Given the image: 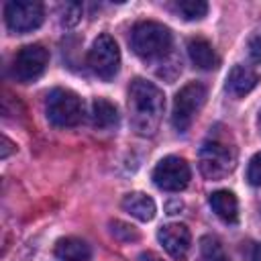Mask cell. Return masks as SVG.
Segmentation results:
<instances>
[{
  "mask_svg": "<svg viewBox=\"0 0 261 261\" xmlns=\"http://www.w3.org/2000/svg\"><path fill=\"white\" fill-rule=\"evenodd\" d=\"M165 110L163 92L143 77H135L128 88V120L139 137H153L159 130Z\"/></svg>",
  "mask_w": 261,
  "mask_h": 261,
  "instance_id": "1",
  "label": "cell"
},
{
  "mask_svg": "<svg viewBox=\"0 0 261 261\" xmlns=\"http://www.w3.org/2000/svg\"><path fill=\"white\" fill-rule=\"evenodd\" d=\"M130 47L143 61L161 63L171 55L173 37L165 24L155 20H143L133 27Z\"/></svg>",
  "mask_w": 261,
  "mask_h": 261,
  "instance_id": "2",
  "label": "cell"
},
{
  "mask_svg": "<svg viewBox=\"0 0 261 261\" xmlns=\"http://www.w3.org/2000/svg\"><path fill=\"white\" fill-rule=\"evenodd\" d=\"M237 165V147L218 133L210 135L198 153V167L206 179H222L232 173Z\"/></svg>",
  "mask_w": 261,
  "mask_h": 261,
  "instance_id": "3",
  "label": "cell"
},
{
  "mask_svg": "<svg viewBox=\"0 0 261 261\" xmlns=\"http://www.w3.org/2000/svg\"><path fill=\"white\" fill-rule=\"evenodd\" d=\"M45 114L53 126L71 128V126L80 124L84 118V102L75 92H71L67 88H55L47 94Z\"/></svg>",
  "mask_w": 261,
  "mask_h": 261,
  "instance_id": "4",
  "label": "cell"
},
{
  "mask_svg": "<svg viewBox=\"0 0 261 261\" xmlns=\"http://www.w3.org/2000/svg\"><path fill=\"white\" fill-rule=\"evenodd\" d=\"M206 102V86L200 82L186 84L173 98L171 124L177 133H186Z\"/></svg>",
  "mask_w": 261,
  "mask_h": 261,
  "instance_id": "5",
  "label": "cell"
},
{
  "mask_svg": "<svg viewBox=\"0 0 261 261\" xmlns=\"http://www.w3.org/2000/svg\"><path fill=\"white\" fill-rule=\"evenodd\" d=\"M88 65L94 71V75H98L104 82H110L118 69H120V49L116 45V41L110 35H100L90 51H88Z\"/></svg>",
  "mask_w": 261,
  "mask_h": 261,
  "instance_id": "6",
  "label": "cell"
},
{
  "mask_svg": "<svg viewBox=\"0 0 261 261\" xmlns=\"http://www.w3.org/2000/svg\"><path fill=\"white\" fill-rule=\"evenodd\" d=\"M45 10L41 2L33 0H10L4 4V20L10 33H31L43 24Z\"/></svg>",
  "mask_w": 261,
  "mask_h": 261,
  "instance_id": "7",
  "label": "cell"
},
{
  "mask_svg": "<svg viewBox=\"0 0 261 261\" xmlns=\"http://www.w3.org/2000/svg\"><path fill=\"white\" fill-rule=\"evenodd\" d=\"M47 63H49V51L43 45H39V43L24 45L14 55L12 75L20 84H31L45 73Z\"/></svg>",
  "mask_w": 261,
  "mask_h": 261,
  "instance_id": "8",
  "label": "cell"
},
{
  "mask_svg": "<svg viewBox=\"0 0 261 261\" xmlns=\"http://www.w3.org/2000/svg\"><path fill=\"white\" fill-rule=\"evenodd\" d=\"M192 171L184 157L167 155L153 169V184L163 192H181L190 184Z\"/></svg>",
  "mask_w": 261,
  "mask_h": 261,
  "instance_id": "9",
  "label": "cell"
},
{
  "mask_svg": "<svg viewBox=\"0 0 261 261\" xmlns=\"http://www.w3.org/2000/svg\"><path fill=\"white\" fill-rule=\"evenodd\" d=\"M157 239L163 245V249L167 251L169 257L181 261L188 257L190 247H192V234L190 228L181 222H169L165 226H161L157 230Z\"/></svg>",
  "mask_w": 261,
  "mask_h": 261,
  "instance_id": "10",
  "label": "cell"
},
{
  "mask_svg": "<svg viewBox=\"0 0 261 261\" xmlns=\"http://www.w3.org/2000/svg\"><path fill=\"white\" fill-rule=\"evenodd\" d=\"M188 55H190L192 63L204 71H212L220 65V57L216 55L214 47L202 37H192L188 41Z\"/></svg>",
  "mask_w": 261,
  "mask_h": 261,
  "instance_id": "11",
  "label": "cell"
},
{
  "mask_svg": "<svg viewBox=\"0 0 261 261\" xmlns=\"http://www.w3.org/2000/svg\"><path fill=\"white\" fill-rule=\"evenodd\" d=\"M257 82H259V73H257L253 67L239 63V65H234V67L228 71L226 90H228L232 96L241 98V96L249 94V92L257 86Z\"/></svg>",
  "mask_w": 261,
  "mask_h": 261,
  "instance_id": "12",
  "label": "cell"
},
{
  "mask_svg": "<svg viewBox=\"0 0 261 261\" xmlns=\"http://www.w3.org/2000/svg\"><path fill=\"white\" fill-rule=\"evenodd\" d=\"M122 210L128 212L130 216H135L137 220L141 222H147V220H153L155 212H157V206L153 202L151 196L143 194V192H130L122 198Z\"/></svg>",
  "mask_w": 261,
  "mask_h": 261,
  "instance_id": "13",
  "label": "cell"
},
{
  "mask_svg": "<svg viewBox=\"0 0 261 261\" xmlns=\"http://www.w3.org/2000/svg\"><path fill=\"white\" fill-rule=\"evenodd\" d=\"M208 202H210V208L214 210V214L220 220H224L226 224L237 222V218H239V200H237V196L232 192L216 190V192L210 194Z\"/></svg>",
  "mask_w": 261,
  "mask_h": 261,
  "instance_id": "14",
  "label": "cell"
},
{
  "mask_svg": "<svg viewBox=\"0 0 261 261\" xmlns=\"http://www.w3.org/2000/svg\"><path fill=\"white\" fill-rule=\"evenodd\" d=\"M55 255L61 261H90L92 249H90V245L86 241H82L77 237H65V239L57 241Z\"/></svg>",
  "mask_w": 261,
  "mask_h": 261,
  "instance_id": "15",
  "label": "cell"
},
{
  "mask_svg": "<svg viewBox=\"0 0 261 261\" xmlns=\"http://www.w3.org/2000/svg\"><path fill=\"white\" fill-rule=\"evenodd\" d=\"M92 124L100 130L116 128L118 124V110L116 106L106 98H96L92 102Z\"/></svg>",
  "mask_w": 261,
  "mask_h": 261,
  "instance_id": "16",
  "label": "cell"
},
{
  "mask_svg": "<svg viewBox=\"0 0 261 261\" xmlns=\"http://www.w3.org/2000/svg\"><path fill=\"white\" fill-rule=\"evenodd\" d=\"M173 10L186 20H200L208 12V4L204 0H177Z\"/></svg>",
  "mask_w": 261,
  "mask_h": 261,
  "instance_id": "17",
  "label": "cell"
},
{
  "mask_svg": "<svg viewBox=\"0 0 261 261\" xmlns=\"http://www.w3.org/2000/svg\"><path fill=\"white\" fill-rule=\"evenodd\" d=\"M200 253H202L204 261H230L224 247L220 245V241L210 234L200 239Z\"/></svg>",
  "mask_w": 261,
  "mask_h": 261,
  "instance_id": "18",
  "label": "cell"
},
{
  "mask_svg": "<svg viewBox=\"0 0 261 261\" xmlns=\"http://www.w3.org/2000/svg\"><path fill=\"white\" fill-rule=\"evenodd\" d=\"M110 232L114 234V239L130 243V241H139V230L133 224H126L122 220H112L110 222Z\"/></svg>",
  "mask_w": 261,
  "mask_h": 261,
  "instance_id": "19",
  "label": "cell"
},
{
  "mask_svg": "<svg viewBox=\"0 0 261 261\" xmlns=\"http://www.w3.org/2000/svg\"><path fill=\"white\" fill-rule=\"evenodd\" d=\"M247 179L251 186H261V151L251 157L247 167Z\"/></svg>",
  "mask_w": 261,
  "mask_h": 261,
  "instance_id": "20",
  "label": "cell"
},
{
  "mask_svg": "<svg viewBox=\"0 0 261 261\" xmlns=\"http://www.w3.org/2000/svg\"><path fill=\"white\" fill-rule=\"evenodd\" d=\"M80 16H82V6L80 4H63L61 6V22L65 24V27H71V24H75L77 20H80Z\"/></svg>",
  "mask_w": 261,
  "mask_h": 261,
  "instance_id": "21",
  "label": "cell"
},
{
  "mask_svg": "<svg viewBox=\"0 0 261 261\" xmlns=\"http://www.w3.org/2000/svg\"><path fill=\"white\" fill-rule=\"evenodd\" d=\"M249 51H251V57H253L255 61H261V31L251 39V43H249Z\"/></svg>",
  "mask_w": 261,
  "mask_h": 261,
  "instance_id": "22",
  "label": "cell"
},
{
  "mask_svg": "<svg viewBox=\"0 0 261 261\" xmlns=\"http://www.w3.org/2000/svg\"><path fill=\"white\" fill-rule=\"evenodd\" d=\"M249 261H261V243H253L249 249Z\"/></svg>",
  "mask_w": 261,
  "mask_h": 261,
  "instance_id": "23",
  "label": "cell"
},
{
  "mask_svg": "<svg viewBox=\"0 0 261 261\" xmlns=\"http://www.w3.org/2000/svg\"><path fill=\"white\" fill-rule=\"evenodd\" d=\"M2 145H4V147H2L0 157H2V159H6V157L10 155V151H14V145H12V141H10V139H6V137L2 139Z\"/></svg>",
  "mask_w": 261,
  "mask_h": 261,
  "instance_id": "24",
  "label": "cell"
},
{
  "mask_svg": "<svg viewBox=\"0 0 261 261\" xmlns=\"http://www.w3.org/2000/svg\"><path fill=\"white\" fill-rule=\"evenodd\" d=\"M137 261H163L159 255H155L153 251H143L141 255H139V259Z\"/></svg>",
  "mask_w": 261,
  "mask_h": 261,
  "instance_id": "25",
  "label": "cell"
},
{
  "mask_svg": "<svg viewBox=\"0 0 261 261\" xmlns=\"http://www.w3.org/2000/svg\"><path fill=\"white\" fill-rule=\"evenodd\" d=\"M259 124H261V114H259Z\"/></svg>",
  "mask_w": 261,
  "mask_h": 261,
  "instance_id": "26",
  "label": "cell"
}]
</instances>
